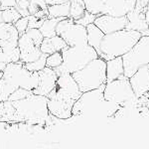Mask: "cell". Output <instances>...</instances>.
<instances>
[{
    "instance_id": "9c48e42d",
    "label": "cell",
    "mask_w": 149,
    "mask_h": 149,
    "mask_svg": "<svg viewBox=\"0 0 149 149\" xmlns=\"http://www.w3.org/2000/svg\"><path fill=\"white\" fill-rule=\"evenodd\" d=\"M56 33L70 47L81 46L88 44L86 39V27L76 23L71 18H65L57 25Z\"/></svg>"
},
{
    "instance_id": "5bb4252c",
    "label": "cell",
    "mask_w": 149,
    "mask_h": 149,
    "mask_svg": "<svg viewBox=\"0 0 149 149\" xmlns=\"http://www.w3.org/2000/svg\"><path fill=\"white\" fill-rule=\"evenodd\" d=\"M93 24L97 26L104 34H110L125 29L127 25V17L126 16L114 17L107 14H102L97 16Z\"/></svg>"
},
{
    "instance_id": "44dd1931",
    "label": "cell",
    "mask_w": 149,
    "mask_h": 149,
    "mask_svg": "<svg viewBox=\"0 0 149 149\" xmlns=\"http://www.w3.org/2000/svg\"><path fill=\"white\" fill-rule=\"evenodd\" d=\"M19 37H20V35H19L14 24L5 22H2L0 24V43L5 42V41L18 42Z\"/></svg>"
},
{
    "instance_id": "277c9868",
    "label": "cell",
    "mask_w": 149,
    "mask_h": 149,
    "mask_svg": "<svg viewBox=\"0 0 149 149\" xmlns=\"http://www.w3.org/2000/svg\"><path fill=\"white\" fill-rule=\"evenodd\" d=\"M63 55V64L55 69L57 74H74L80 71L93 60L98 58L97 52L88 44L81 46H67L61 51Z\"/></svg>"
},
{
    "instance_id": "9a60e30c",
    "label": "cell",
    "mask_w": 149,
    "mask_h": 149,
    "mask_svg": "<svg viewBox=\"0 0 149 149\" xmlns=\"http://www.w3.org/2000/svg\"><path fill=\"white\" fill-rule=\"evenodd\" d=\"M129 83L137 97L149 93V65L140 67L129 78Z\"/></svg>"
},
{
    "instance_id": "8992f818",
    "label": "cell",
    "mask_w": 149,
    "mask_h": 149,
    "mask_svg": "<svg viewBox=\"0 0 149 149\" xmlns=\"http://www.w3.org/2000/svg\"><path fill=\"white\" fill-rule=\"evenodd\" d=\"M124 76L126 78L135 73L140 67L149 65V37L141 36L138 42L131 48L130 51L122 56Z\"/></svg>"
},
{
    "instance_id": "8d00e7d4",
    "label": "cell",
    "mask_w": 149,
    "mask_h": 149,
    "mask_svg": "<svg viewBox=\"0 0 149 149\" xmlns=\"http://www.w3.org/2000/svg\"><path fill=\"white\" fill-rule=\"evenodd\" d=\"M2 6V10L11 7H16V1L15 0H0Z\"/></svg>"
},
{
    "instance_id": "e575fe53",
    "label": "cell",
    "mask_w": 149,
    "mask_h": 149,
    "mask_svg": "<svg viewBox=\"0 0 149 149\" xmlns=\"http://www.w3.org/2000/svg\"><path fill=\"white\" fill-rule=\"evenodd\" d=\"M10 62H9L8 58L5 55V53L3 52V50H2L1 46H0V73H2V72L4 71V69H5V67L8 65Z\"/></svg>"
},
{
    "instance_id": "2e32d148",
    "label": "cell",
    "mask_w": 149,
    "mask_h": 149,
    "mask_svg": "<svg viewBox=\"0 0 149 149\" xmlns=\"http://www.w3.org/2000/svg\"><path fill=\"white\" fill-rule=\"evenodd\" d=\"M136 0H107L102 14H107L114 17L126 16L135 8Z\"/></svg>"
},
{
    "instance_id": "836d02e7",
    "label": "cell",
    "mask_w": 149,
    "mask_h": 149,
    "mask_svg": "<svg viewBox=\"0 0 149 149\" xmlns=\"http://www.w3.org/2000/svg\"><path fill=\"white\" fill-rule=\"evenodd\" d=\"M29 21H28V29H39L42 26L43 22H44L46 19L44 18H38L34 15H30L28 16Z\"/></svg>"
},
{
    "instance_id": "ac0fdd59",
    "label": "cell",
    "mask_w": 149,
    "mask_h": 149,
    "mask_svg": "<svg viewBox=\"0 0 149 149\" xmlns=\"http://www.w3.org/2000/svg\"><path fill=\"white\" fill-rule=\"evenodd\" d=\"M124 76V68L122 57L107 61V83L121 78Z\"/></svg>"
},
{
    "instance_id": "d6986e66",
    "label": "cell",
    "mask_w": 149,
    "mask_h": 149,
    "mask_svg": "<svg viewBox=\"0 0 149 149\" xmlns=\"http://www.w3.org/2000/svg\"><path fill=\"white\" fill-rule=\"evenodd\" d=\"M68 45L60 36H54L51 38H44L42 44L40 46V50L42 53L47 55H51L53 53L61 52Z\"/></svg>"
},
{
    "instance_id": "7bdbcfd3",
    "label": "cell",
    "mask_w": 149,
    "mask_h": 149,
    "mask_svg": "<svg viewBox=\"0 0 149 149\" xmlns=\"http://www.w3.org/2000/svg\"><path fill=\"white\" fill-rule=\"evenodd\" d=\"M1 77H2V73H0V79H1Z\"/></svg>"
},
{
    "instance_id": "4dcf8cb0",
    "label": "cell",
    "mask_w": 149,
    "mask_h": 149,
    "mask_svg": "<svg viewBox=\"0 0 149 149\" xmlns=\"http://www.w3.org/2000/svg\"><path fill=\"white\" fill-rule=\"evenodd\" d=\"M26 34L31 38V40L35 43L36 46H41L43 40H44V36L42 35L39 29H29V30L26 31Z\"/></svg>"
},
{
    "instance_id": "3957f363",
    "label": "cell",
    "mask_w": 149,
    "mask_h": 149,
    "mask_svg": "<svg viewBox=\"0 0 149 149\" xmlns=\"http://www.w3.org/2000/svg\"><path fill=\"white\" fill-rule=\"evenodd\" d=\"M141 33L138 31L123 29L120 31L105 34L100 43L98 57L104 61L122 57L138 42L141 37Z\"/></svg>"
},
{
    "instance_id": "f546056e",
    "label": "cell",
    "mask_w": 149,
    "mask_h": 149,
    "mask_svg": "<svg viewBox=\"0 0 149 149\" xmlns=\"http://www.w3.org/2000/svg\"><path fill=\"white\" fill-rule=\"evenodd\" d=\"M32 93H33L32 91H28V90H25V88H19L13 93H12L10 97H8V100H10V102L20 100H23V98L29 97V95H32Z\"/></svg>"
},
{
    "instance_id": "d590c367",
    "label": "cell",
    "mask_w": 149,
    "mask_h": 149,
    "mask_svg": "<svg viewBox=\"0 0 149 149\" xmlns=\"http://www.w3.org/2000/svg\"><path fill=\"white\" fill-rule=\"evenodd\" d=\"M149 0H136L135 3V9L140 12H144L145 13L146 6L148 5Z\"/></svg>"
},
{
    "instance_id": "6da1fadb",
    "label": "cell",
    "mask_w": 149,
    "mask_h": 149,
    "mask_svg": "<svg viewBox=\"0 0 149 149\" xmlns=\"http://www.w3.org/2000/svg\"><path fill=\"white\" fill-rule=\"evenodd\" d=\"M11 102L14 111L8 124L46 126L50 116L47 97L32 93L23 100Z\"/></svg>"
},
{
    "instance_id": "52a82bcc",
    "label": "cell",
    "mask_w": 149,
    "mask_h": 149,
    "mask_svg": "<svg viewBox=\"0 0 149 149\" xmlns=\"http://www.w3.org/2000/svg\"><path fill=\"white\" fill-rule=\"evenodd\" d=\"M104 86L97 90L88 91L81 93L73 107V111H72L73 115L78 117L85 116L88 114L95 113L102 109H104L107 113V102L103 97Z\"/></svg>"
},
{
    "instance_id": "d4e9b609",
    "label": "cell",
    "mask_w": 149,
    "mask_h": 149,
    "mask_svg": "<svg viewBox=\"0 0 149 149\" xmlns=\"http://www.w3.org/2000/svg\"><path fill=\"white\" fill-rule=\"evenodd\" d=\"M88 12L95 15H102L107 0H84Z\"/></svg>"
},
{
    "instance_id": "603a6c76",
    "label": "cell",
    "mask_w": 149,
    "mask_h": 149,
    "mask_svg": "<svg viewBox=\"0 0 149 149\" xmlns=\"http://www.w3.org/2000/svg\"><path fill=\"white\" fill-rule=\"evenodd\" d=\"M61 20H63V18H47L43 22L39 30L42 33V35L44 36V38H51L57 35L56 28L58 23Z\"/></svg>"
},
{
    "instance_id": "ffe728a7",
    "label": "cell",
    "mask_w": 149,
    "mask_h": 149,
    "mask_svg": "<svg viewBox=\"0 0 149 149\" xmlns=\"http://www.w3.org/2000/svg\"><path fill=\"white\" fill-rule=\"evenodd\" d=\"M104 35H105L104 33L93 23L88 24L86 26V39H88V44L91 47H93L97 52H98V50H100V43H102V40L104 37Z\"/></svg>"
},
{
    "instance_id": "8fae6325",
    "label": "cell",
    "mask_w": 149,
    "mask_h": 149,
    "mask_svg": "<svg viewBox=\"0 0 149 149\" xmlns=\"http://www.w3.org/2000/svg\"><path fill=\"white\" fill-rule=\"evenodd\" d=\"M48 98V109L50 114L60 119H69L73 116V107L76 102L60 97L50 93Z\"/></svg>"
},
{
    "instance_id": "b9f144b4",
    "label": "cell",
    "mask_w": 149,
    "mask_h": 149,
    "mask_svg": "<svg viewBox=\"0 0 149 149\" xmlns=\"http://www.w3.org/2000/svg\"><path fill=\"white\" fill-rule=\"evenodd\" d=\"M0 11H2V6H1V2H0Z\"/></svg>"
},
{
    "instance_id": "74e56055",
    "label": "cell",
    "mask_w": 149,
    "mask_h": 149,
    "mask_svg": "<svg viewBox=\"0 0 149 149\" xmlns=\"http://www.w3.org/2000/svg\"><path fill=\"white\" fill-rule=\"evenodd\" d=\"M47 3V5H55V4H63V3H67V2H70L71 0H45Z\"/></svg>"
},
{
    "instance_id": "83f0119b",
    "label": "cell",
    "mask_w": 149,
    "mask_h": 149,
    "mask_svg": "<svg viewBox=\"0 0 149 149\" xmlns=\"http://www.w3.org/2000/svg\"><path fill=\"white\" fill-rule=\"evenodd\" d=\"M63 64V55L61 52L53 53L51 55H48L46 60V67L51 69H57Z\"/></svg>"
},
{
    "instance_id": "7c38bea8",
    "label": "cell",
    "mask_w": 149,
    "mask_h": 149,
    "mask_svg": "<svg viewBox=\"0 0 149 149\" xmlns=\"http://www.w3.org/2000/svg\"><path fill=\"white\" fill-rule=\"evenodd\" d=\"M18 47L20 50L19 61L23 64L32 63L39 59L43 54L40 50V47L36 46L35 43L31 40V38L26 34V32L19 37Z\"/></svg>"
},
{
    "instance_id": "4316f807",
    "label": "cell",
    "mask_w": 149,
    "mask_h": 149,
    "mask_svg": "<svg viewBox=\"0 0 149 149\" xmlns=\"http://www.w3.org/2000/svg\"><path fill=\"white\" fill-rule=\"evenodd\" d=\"M48 55L44 54L43 53L42 56H41L39 59L36 60V61L32 62V63H27V64H24L25 68L30 72H40L41 70H43L46 67V60H47Z\"/></svg>"
},
{
    "instance_id": "1f68e13d",
    "label": "cell",
    "mask_w": 149,
    "mask_h": 149,
    "mask_svg": "<svg viewBox=\"0 0 149 149\" xmlns=\"http://www.w3.org/2000/svg\"><path fill=\"white\" fill-rule=\"evenodd\" d=\"M28 21H29L28 17H21L18 21H16L15 24H14V26H15V28L17 29V31H18V33L20 36L22 34H24V33L27 31Z\"/></svg>"
},
{
    "instance_id": "e0dca14e",
    "label": "cell",
    "mask_w": 149,
    "mask_h": 149,
    "mask_svg": "<svg viewBox=\"0 0 149 149\" xmlns=\"http://www.w3.org/2000/svg\"><path fill=\"white\" fill-rule=\"evenodd\" d=\"M127 17V25L125 29L128 30H134L138 32H143L148 28L149 24L146 22L145 13L136 10L135 8L129 12L126 15Z\"/></svg>"
},
{
    "instance_id": "7402d4cb",
    "label": "cell",
    "mask_w": 149,
    "mask_h": 149,
    "mask_svg": "<svg viewBox=\"0 0 149 149\" xmlns=\"http://www.w3.org/2000/svg\"><path fill=\"white\" fill-rule=\"evenodd\" d=\"M48 18H70V2L48 6Z\"/></svg>"
},
{
    "instance_id": "f35d334b",
    "label": "cell",
    "mask_w": 149,
    "mask_h": 149,
    "mask_svg": "<svg viewBox=\"0 0 149 149\" xmlns=\"http://www.w3.org/2000/svg\"><path fill=\"white\" fill-rule=\"evenodd\" d=\"M141 35H142V36H148V37H149V26H148V28L146 29V30H144L143 32H141Z\"/></svg>"
},
{
    "instance_id": "ab89813d",
    "label": "cell",
    "mask_w": 149,
    "mask_h": 149,
    "mask_svg": "<svg viewBox=\"0 0 149 149\" xmlns=\"http://www.w3.org/2000/svg\"><path fill=\"white\" fill-rule=\"evenodd\" d=\"M145 13H149V3H148V5L146 6V9H145Z\"/></svg>"
},
{
    "instance_id": "30bf717a",
    "label": "cell",
    "mask_w": 149,
    "mask_h": 149,
    "mask_svg": "<svg viewBox=\"0 0 149 149\" xmlns=\"http://www.w3.org/2000/svg\"><path fill=\"white\" fill-rule=\"evenodd\" d=\"M60 97L76 102L83 93L81 92L77 81L72 74H61L58 76L56 88L51 93Z\"/></svg>"
},
{
    "instance_id": "484cf974",
    "label": "cell",
    "mask_w": 149,
    "mask_h": 149,
    "mask_svg": "<svg viewBox=\"0 0 149 149\" xmlns=\"http://www.w3.org/2000/svg\"><path fill=\"white\" fill-rule=\"evenodd\" d=\"M2 13V20L5 23H11L15 24L16 21H18L22 16L19 13L17 9L15 7H11V8H7L1 11Z\"/></svg>"
},
{
    "instance_id": "cb8c5ba5",
    "label": "cell",
    "mask_w": 149,
    "mask_h": 149,
    "mask_svg": "<svg viewBox=\"0 0 149 149\" xmlns=\"http://www.w3.org/2000/svg\"><path fill=\"white\" fill-rule=\"evenodd\" d=\"M86 12L84 0H71L70 1V18L73 20H79Z\"/></svg>"
},
{
    "instance_id": "5b68a950",
    "label": "cell",
    "mask_w": 149,
    "mask_h": 149,
    "mask_svg": "<svg viewBox=\"0 0 149 149\" xmlns=\"http://www.w3.org/2000/svg\"><path fill=\"white\" fill-rule=\"evenodd\" d=\"M72 74L81 93L97 90L107 84V61L98 57Z\"/></svg>"
},
{
    "instance_id": "f1b7e54d",
    "label": "cell",
    "mask_w": 149,
    "mask_h": 149,
    "mask_svg": "<svg viewBox=\"0 0 149 149\" xmlns=\"http://www.w3.org/2000/svg\"><path fill=\"white\" fill-rule=\"evenodd\" d=\"M16 1V7L19 13L21 14L22 17H28L30 16L29 14V6L31 5L34 0H15Z\"/></svg>"
},
{
    "instance_id": "ba28073f",
    "label": "cell",
    "mask_w": 149,
    "mask_h": 149,
    "mask_svg": "<svg viewBox=\"0 0 149 149\" xmlns=\"http://www.w3.org/2000/svg\"><path fill=\"white\" fill-rule=\"evenodd\" d=\"M103 97L105 102L118 107H122L137 97L132 90L129 79L125 76L105 84Z\"/></svg>"
},
{
    "instance_id": "d6a6232c",
    "label": "cell",
    "mask_w": 149,
    "mask_h": 149,
    "mask_svg": "<svg viewBox=\"0 0 149 149\" xmlns=\"http://www.w3.org/2000/svg\"><path fill=\"white\" fill-rule=\"evenodd\" d=\"M95 18H97V15H95V14H92V13H90V12L86 11L83 17L80 18L79 20H76V23L86 27L88 24H92V23L95 22Z\"/></svg>"
},
{
    "instance_id": "4fadbf2b",
    "label": "cell",
    "mask_w": 149,
    "mask_h": 149,
    "mask_svg": "<svg viewBox=\"0 0 149 149\" xmlns=\"http://www.w3.org/2000/svg\"><path fill=\"white\" fill-rule=\"evenodd\" d=\"M38 74H39V84L37 88L33 91V93L48 97L56 88L58 74L54 69L48 67H45L43 70L38 72Z\"/></svg>"
},
{
    "instance_id": "60d3db41",
    "label": "cell",
    "mask_w": 149,
    "mask_h": 149,
    "mask_svg": "<svg viewBox=\"0 0 149 149\" xmlns=\"http://www.w3.org/2000/svg\"><path fill=\"white\" fill-rule=\"evenodd\" d=\"M2 22H3V20H2V13H1V11H0V24Z\"/></svg>"
},
{
    "instance_id": "7a4b0ae2",
    "label": "cell",
    "mask_w": 149,
    "mask_h": 149,
    "mask_svg": "<svg viewBox=\"0 0 149 149\" xmlns=\"http://www.w3.org/2000/svg\"><path fill=\"white\" fill-rule=\"evenodd\" d=\"M39 84L37 72H30L20 61L9 63L2 72L0 79V102L7 100L17 88L34 91Z\"/></svg>"
}]
</instances>
